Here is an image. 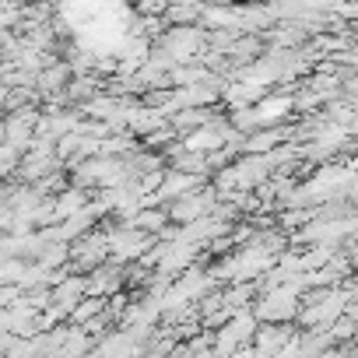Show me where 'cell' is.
<instances>
[{"label": "cell", "mask_w": 358, "mask_h": 358, "mask_svg": "<svg viewBox=\"0 0 358 358\" xmlns=\"http://www.w3.org/2000/svg\"><path fill=\"white\" fill-rule=\"evenodd\" d=\"M155 50H158L162 57H169L172 67H190V64H197L201 53L208 50V32H204L201 25H190V29H169V32L155 43Z\"/></svg>", "instance_id": "cell-1"}, {"label": "cell", "mask_w": 358, "mask_h": 358, "mask_svg": "<svg viewBox=\"0 0 358 358\" xmlns=\"http://www.w3.org/2000/svg\"><path fill=\"white\" fill-rule=\"evenodd\" d=\"M299 309H302V299H299L295 292H288L285 285H281V288H271V292H260V299L253 302V316H257V323L295 327Z\"/></svg>", "instance_id": "cell-2"}, {"label": "cell", "mask_w": 358, "mask_h": 358, "mask_svg": "<svg viewBox=\"0 0 358 358\" xmlns=\"http://www.w3.org/2000/svg\"><path fill=\"white\" fill-rule=\"evenodd\" d=\"M257 316H253V309L250 313H236L229 323H222L218 330H215V358H232L236 351H243V348H250L253 344V337H257Z\"/></svg>", "instance_id": "cell-3"}, {"label": "cell", "mask_w": 358, "mask_h": 358, "mask_svg": "<svg viewBox=\"0 0 358 358\" xmlns=\"http://www.w3.org/2000/svg\"><path fill=\"white\" fill-rule=\"evenodd\" d=\"M109 232V260L113 264H137L158 239L155 236H144V232H137V229H130V225H113V229H106Z\"/></svg>", "instance_id": "cell-4"}, {"label": "cell", "mask_w": 358, "mask_h": 358, "mask_svg": "<svg viewBox=\"0 0 358 358\" xmlns=\"http://www.w3.org/2000/svg\"><path fill=\"white\" fill-rule=\"evenodd\" d=\"M215 208H218V194H215L211 183H208L204 190L190 194V197H179V201L165 204V211H169V225H176V229H183V225H194V222L208 218Z\"/></svg>", "instance_id": "cell-5"}, {"label": "cell", "mask_w": 358, "mask_h": 358, "mask_svg": "<svg viewBox=\"0 0 358 358\" xmlns=\"http://www.w3.org/2000/svg\"><path fill=\"white\" fill-rule=\"evenodd\" d=\"M109 260V232L106 229H95V232H88V236H81L78 243H71V264L78 267V271H95V267H102Z\"/></svg>", "instance_id": "cell-6"}, {"label": "cell", "mask_w": 358, "mask_h": 358, "mask_svg": "<svg viewBox=\"0 0 358 358\" xmlns=\"http://www.w3.org/2000/svg\"><path fill=\"white\" fill-rule=\"evenodd\" d=\"M299 337L295 327H281V323H260L257 337H253V358H281L288 351V344Z\"/></svg>", "instance_id": "cell-7"}, {"label": "cell", "mask_w": 358, "mask_h": 358, "mask_svg": "<svg viewBox=\"0 0 358 358\" xmlns=\"http://www.w3.org/2000/svg\"><path fill=\"white\" fill-rule=\"evenodd\" d=\"M85 285H88V295H92V299H106V302H109L113 295L123 292V285H127V267L106 260V264L95 267L92 274H85Z\"/></svg>", "instance_id": "cell-8"}, {"label": "cell", "mask_w": 358, "mask_h": 358, "mask_svg": "<svg viewBox=\"0 0 358 358\" xmlns=\"http://www.w3.org/2000/svg\"><path fill=\"white\" fill-rule=\"evenodd\" d=\"M253 116H257V127H260V130L288 127V120L295 116V109H292V95H285V92H271L264 102L253 106Z\"/></svg>", "instance_id": "cell-9"}, {"label": "cell", "mask_w": 358, "mask_h": 358, "mask_svg": "<svg viewBox=\"0 0 358 358\" xmlns=\"http://www.w3.org/2000/svg\"><path fill=\"white\" fill-rule=\"evenodd\" d=\"M85 299H88L85 274H60V281L50 288V306L64 309V313H67V320H71V313H74Z\"/></svg>", "instance_id": "cell-10"}, {"label": "cell", "mask_w": 358, "mask_h": 358, "mask_svg": "<svg viewBox=\"0 0 358 358\" xmlns=\"http://www.w3.org/2000/svg\"><path fill=\"white\" fill-rule=\"evenodd\" d=\"M95 358H144V348L130 337V330L113 327L95 341Z\"/></svg>", "instance_id": "cell-11"}, {"label": "cell", "mask_w": 358, "mask_h": 358, "mask_svg": "<svg viewBox=\"0 0 358 358\" xmlns=\"http://www.w3.org/2000/svg\"><path fill=\"white\" fill-rule=\"evenodd\" d=\"M197 190H204V179H197V176H187V172H176V169H165V179H162V187H158V204L165 208V204H172V201H179V197H190V194H197Z\"/></svg>", "instance_id": "cell-12"}, {"label": "cell", "mask_w": 358, "mask_h": 358, "mask_svg": "<svg viewBox=\"0 0 358 358\" xmlns=\"http://www.w3.org/2000/svg\"><path fill=\"white\" fill-rule=\"evenodd\" d=\"M22 179L29 187H39L43 179H50V176H57V172H64V162L57 158V155H36V151H29L25 158H22Z\"/></svg>", "instance_id": "cell-13"}, {"label": "cell", "mask_w": 358, "mask_h": 358, "mask_svg": "<svg viewBox=\"0 0 358 358\" xmlns=\"http://www.w3.org/2000/svg\"><path fill=\"white\" fill-rule=\"evenodd\" d=\"M162 127H169V116L162 113V109H148V106H134L130 109V116H127V134L130 137H148V134H155V130H162Z\"/></svg>", "instance_id": "cell-14"}, {"label": "cell", "mask_w": 358, "mask_h": 358, "mask_svg": "<svg viewBox=\"0 0 358 358\" xmlns=\"http://www.w3.org/2000/svg\"><path fill=\"white\" fill-rule=\"evenodd\" d=\"M71 78H74V71H71V64H64V60H57L53 67H46L39 78H36V92H39V99L43 95H50V99H60L64 92H67V85H71Z\"/></svg>", "instance_id": "cell-15"}, {"label": "cell", "mask_w": 358, "mask_h": 358, "mask_svg": "<svg viewBox=\"0 0 358 358\" xmlns=\"http://www.w3.org/2000/svg\"><path fill=\"white\" fill-rule=\"evenodd\" d=\"M88 197H92V194H88V190H81V187H74V183H71L64 194H57V197H53V215H57V225H60V222H67V218H74V215H81V211L92 204Z\"/></svg>", "instance_id": "cell-16"}, {"label": "cell", "mask_w": 358, "mask_h": 358, "mask_svg": "<svg viewBox=\"0 0 358 358\" xmlns=\"http://www.w3.org/2000/svg\"><path fill=\"white\" fill-rule=\"evenodd\" d=\"M130 229H137V232H144V236H162V229H169V211L165 208H141L130 222H127Z\"/></svg>", "instance_id": "cell-17"}, {"label": "cell", "mask_w": 358, "mask_h": 358, "mask_svg": "<svg viewBox=\"0 0 358 358\" xmlns=\"http://www.w3.org/2000/svg\"><path fill=\"white\" fill-rule=\"evenodd\" d=\"M95 351V341L81 330V327H74V323H67V330H64V348H60V358H85V355H92Z\"/></svg>", "instance_id": "cell-18"}, {"label": "cell", "mask_w": 358, "mask_h": 358, "mask_svg": "<svg viewBox=\"0 0 358 358\" xmlns=\"http://www.w3.org/2000/svg\"><path fill=\"white\" fill-rule=\"evenodd\" d=\"M36 264H39L43 271H50V274H60V267L71 264V246H67V243H46V250L39 253Z\"/></svg>", "instance_id": "cell-19"}, {"label": "cell", "mask_w": 358, "mask_h": 358, "mask_svg": "<svg viewBox=\"0 0 358 358\" xmlns=\"http://www.w3.org/2000/svg\"><path fill=\"white\" fill-rule=\"evenodd\" d=\"M106 309H109V302H106V299H92V295H88V299L71 313V320H67V323H74V327H88V323H92V320H99Z\"/></svg>", "instance_id": "cell-20"}, {"label": "cell", "mask_w": 358, "mask_h": 358, "mask_svg": "<svg viewBox=\"0 0 358 358\" xmlns=\"http://www.w3.org/2000/svg\"><path fill=\"white\" fill-rule=\"evenodd\" d=\"M15 302H22V288L18 285H0V309H11Z\"/></svg>", "instance_id": "cell-21"}, {"label": "cell", "mask_w": 358, "mask_h": 358, "mask_svg": "<svg viewBox=\"0 0 358 358\" xmlns=\"http://www.w3.org/2000/svg\"><path fill=\"white\" fill-rule=\"evenodd\" d=\"M165 11H169V4H162V0H148V4L137 8L141 18H151V15H162V18H165Z\"/></svg>", "instance_id": "cell-22"}, {"label": "cell", "mask_w": 358, "mask_h": 358, "mask_svg": "<svg viewBox=\"0 0 358 358\" xmlns=\"http://www.w3.org/2000/svg\"><path fill=\"white\" fill-rule=\"evenodd\" d=\"M11 344H15L11 334H0V358H8V355H11Z\"/></svg>", "instance_id": "cell-23"}, {"label": "cell", "mask_w": 358, "mask_h": 358, "mask_svg": "<svg viewBox=\"0 0 358 358\" xmlns=\"http://www.w3.org/2000/svg\"><path fill=\"white\" fill-rule=\"evenodd\" d=\"M0 144H8V123L0 120Z\"/></svg>", "instance_id": "cell-24"}, {"label": "cell", "mask_w": 358, "mask_h": 358, "mask_svg": "<svg viewBox=\"0 0 358 358\" xmlns=\"http://www.w3.org/2000/svg\"><path fill=\"white\" fill-rule=\"evenodd\" d=\"M4 176H8V169H4V165H0V179H4Z\"/></svg>", "instance_id": "cell-25"}, {"label": "cell", "mask_w": 358, "mask_h": 358, "mask_svg": "<svg viewBox=\"0 0 358 358\" xmlns=\"http://www.w3.org/2000/svg\"><path fill=\"white\" fill-rule=\"evenodd\" d=\"M0 74H4V64H0Z\"/></svg>", "instance_id": "cell-26"}, {"label": "cell", "mask_w": 358, "mask_h": 358, "mask_svg": "<svg viewBox=\"0 0 358 358\" xmlns=\"http://www.w3.org/2000/svg\"><path fill=\"white\" fill-rule=\"evenodd\" d=\"M355 295H358V285H355Z\"/></svg>", "instance_id": "cell-27"}]
</instances>
